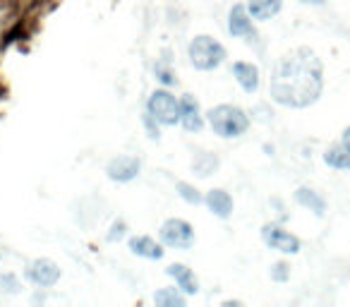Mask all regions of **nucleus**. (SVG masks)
Listing matches in <instances>:
<instances>
[{"instance_id": "obj_1", "label": "nucleus", "mask_w": 350, "mask_h": 307, "mask_svg": "<svg viewBox=\"0 0 350 307\" xmlns=\"http://www.w3.org/2000/svg\"><path fill=\"white\" fill-rule=\"evenodd\" d=\"M321 89H324V68L310 49H295L273 70L271 98L281 106L307 108L321 96Z\"/></svg>"}, {"instance_id": "obj_2", "label": "nucleus", "mask_w": 350, "mask_h": 307, "mask_svg": "<svg viewBox=\"0 0 350 307\" xmlns=\"http://www.w3.org/2000/svg\"><path fill=\"white\" fill-rule=\"evenodd\" d=\"M206 118H209L211 130L219 137H224V139L240 137L250 127V118L245 116L243 108L230 106V103H221V106L211 108V111L206 113Z\"/></svg>"}, {"instance_id": "obj_3", "label": "nucleus", "mask_w": 350, "mask_h": 307, "mask_svg": "<svg viewBox=\"0 0 350 307\" xmlns=\"http://www.w3.org/2000/svg\"><path fill=\"white\" fill-rule=\"evenodd\" d=\"M187 55L197 70H214L226 60V49L211 36H197V39H192Z\"/></svg>"}, {"instance_id": "obj_4", "label": "nucleus", "mask_w": 350, "mask_h": 307, "mask_svg": "<svg viewBox=\"0 0 350 307\" xmlns=\"http://www.w3.org/2000/svg\"><path fill=\"white\" fill-rule=\"evenodd\" d=\"M146 113L159 125H178L180 122V101L165 89H156L146 103Z\"/></svg>"}, {"instance_id": "obj_5", "label": "nucleus", "mask_w": 350, "mask_h": 307, "mask_svg": "<svg viewBox=\"0 0 350 307\" xmlns=\"http://www.w3.org/2000/svg\"><path fill=\"white\" fill-rule=\"evenodd\" d=\"M159 235H161V243L168 245V248H175V250H187L195 245V230H192V226L183 219L163 221Z\"/></svg>"}, {"instance_id": "obj_6", "label": "nucleus", "mask_w": 350, "mask_h": 307, "mask_svg": "<svg viewBox=\"0 0 350 307\" xmlns=\"http://www.w3.org/2000/svg\"><path fill=\"white\" fill-rule=\"evenodd\" d=\"M262 240L269 245L271 250H278L283 254H297L300 252V238L293 233H288L286 228L276 224H267L262 228Z\"/></svg>"}, {"instance_id": "obj_7", "label": "nucleus", "mask_w": 350, "mask_h": 307, "mask_svg": "<svg viewBox=\"0 0 350 307\" xmlns=\"http://www.w3.org/2000/svg\"><path fill=\"white\" fill-rule=\"evenodd\" d=\"M25 276L29 278L34 286H41V288H51L58 283L60 278V269L53 259H34V262L27 264V271Z\"/></svg>"}, {"instance_id": "obj_8", "label": "nucleus", "mask_w": 350, "mask_h": 307, "mask_svg": "<svg viewBox=\"0 0 350 307\" xmlns=\"http://www.w3.org/2000/svg\"><path fill=\"white\" fill-rule=\"evenodd\" d=\"M139 171H142V161H139V159H135V157H118L106 166L108 178H111V181H116V183L135 181V178L139 176Z\"/></svg>"}, {"instance_id": "obj_9", "label": "nucleus", "mask_w": 350, "mask_h": 307, "mask_svg": "<svg viewBox=\"0 0 350 307\" xmlns=\"http://www.w3.org/2000/svg\"><path fill=\"white\" fill-rule=\"evenodd\" d=\"M180 122L187 132H200L204 125V118H202L200 103L195 101V96L180 98Z\"/></svg>"}, {"instance_id": "obj_10", "label": "nucleus", "mask_w": 350, "mask_h": 307, "mask_svg": "<svg viewBox=\"0 0 350 307\" xmlns=\"http://www.w3.org/2000/svg\"><path fill=\"white\" fill-rule=\"evenodd\" d=\"M228 31L233 36H254L252 17H250L245 5H233L230 17H228Z\"/></svg>"}, {"instance_id": "obj_11", "label": "nucleus", "mask_w": 350, "mask_h": 307, "mask_svg": "<svg viewBox=\"0 0 350 307\" xmlns=\"http://www.w3.org/2000/svg\"><path fill=\"white\" fill-rule=\"evenodd\" d=\"M233 75H235V79H238V84L247 94H254L259 89V70H257V65L240 60V63L233 65Z\"/></svg>"}, {"instance_id": "obj_12", "label": "nucleus", "mask_w": 350, "mask_h": 307, "mask_svg": "<svg viewBox=\"0 0 350 307\" xmlns=\"http://www.w3.org/2000/svg\"><path fill=\"white\" fill-rule=\"evenodd\" d=\"M130 252L137 254V257H144V259L163 257V248H161L154 238H149V235H135V238H130Z\"/></svg>"}, {"instance_id": "obj_13", "label": "nucleus", "mask_w": 350, "mask_h": 307, "mask_svg": "<svg viewBox=\"0 0 350 307\" xmlns=\"http://www.w3.org/2000/svg\"><path fill=\"white\" fill-rule=\"evenodd\" d=\"M165 273H168L170 278H175L178 288H180L183 293H187V295H195V293L200 291V286H197V278L192 276V271L185 267V264H170V267L165 269Z\"/></svg>"}, {"instance_id": "obj_14", "label": "nucleus", "mask_w": 350, "mask_h": 307, "mask_svg": "<svg viewBox=\"0 0 350 307\" xmlns=\"http://www.w3.org/2000/svg\"><path fill=\"white\" fill-rule=\"evenodd\" d=\"M204 202L211 214L219 216V219H228L233 214V200H230V195L226 190H211Z\"/></svg>"}, {"instance_id": "obj_15", "label": "nucleus", "mask_w": 350, "mask_h": 307, "mask_svg": "<svg viewBox=\"0 0 350 307\" xmlns=\"http://www.w3.org/2000/svg\"><path fill=\"white\" fill-rule=\"evenodd\" d=\"M281 5H283V0H250L247 12L252 20L267 22L281 12Z\"/></svg>"}, {"instance_id": "obj_16", "label": "nucleus", "mask_w": 350, "mask_h": 307, "mask_svg": "<svg viewBox=\"0 0 350 307\" xmlns=\"http://www.w3.org/2000/svg\"><path fill=\"white\" fill-rule=\"evenodd\" d=\"M324 163L336 171H350V146L348 144H334L331 149H326Z\"/></svg>"}, {"instance_id": "obj_17", "label": "nucleus", "mask_w": 350, "mask_h": 307, "mask_svg": "<svg viewBox=\"0 0 350 307\" xmlns=\"http://www.w3.org/2000/svg\"><path fill=\"white\" fill-rule=\"evenodd\" d=\"M295 202L300 206H305V209L314 211L317 216H321L326 211V202L321 195H317L314 190H310V187H300V190L295 192Z\"/></svg>"}, {"instance_id": "obj_18", "label": "nucleus", "mask_w": 350, "mask_h": 307, "mask_svg": "<svg viewBox=\"0 0 350 307\" xmlns=\"http://www.w3.org/2000/svg\"><path fill=\"white\" fill-rule=\"evenodd\" d=\"M154 302L163 307H185V295L178 288H161L154 295Z\"/></svg>"}, {"instance_id": "obj_19", "label": "nucleus", "mask_w": 350, "mask_h": 307, "mask_svg": "<svg viewBox=\"0 0 350 307\" xmlns=\"http://www.w3.org/2000/svg\"><path fill=\"white\" fill-rule=\"evenodd\" d=\"M192 166H195V171L200 173V176H209V173H214V168L219 166V159L211 157V154H200Z\"/></svg>"}, {"instance_id": "obj_20", "label": "nucleus", "mask_w": 350, "mask_h": 307, "mask_svg": "<svg viewBox=\"0 0 350 307\" xmlns=\"http://www.w3.org/2000/svg\"><path fill=\"white\" fill-rule=\"evenodd\" d=\"M178 192H180V197L187 202V204H202L204 202V197L200 195V190H197L195 185H190V183H178Z\"/></svg>"}, {"instance_id": "obj_21", "label": "nucleus", "mask_w": 350, "mask_h": 307, "mask_svg": "<svg viewBox=\"0 0 350 307\" xmlns=\"http://www.w3.org/2000/svg\"><path fill=\"white\" fill-rule=\"evenodd\" d=\"M288 276H291V267H288V264H283V262L273 264V269H271L273 281H286Z\"/></svg>"}, {"instance_id": "obj_22", "label": "nucleus", "mask_w": 350, "mask_h": 307, "mask_svg": "<svg viewBox=\"0 0 350 307\" xmlns=\"http://www.w3.org/2000/svg\"><path fill=\"white\" fill-rule=\"evenodd\" d=\"M113 233H108V240H120L122 238V235H125V224H122V221H120V224H113Z\"/></svg>"}, {"instance_id": "obj_23", "label": "nucleus", "mask_w": 350, "mask_h": 307, "mask_svg": "<svg viewBox=\"0 0 350 307\" xmlns=\"http://www.w3.org/2000/svg\"><path fill=\"white\" fill-rule=\"evenodd\" d=\"M0 286H8V291H10V293L17 291V283H15V278H12V276H0Z\"/></svg>"}, {"instance_id": "obj_24", "label": "nucleus", "mask_w": 350, "mask_h": 307, "mask_svg": "<svg viewBox=\"0 0 350 307\" xmlns=\"http://www.w3.org/2000/svg\"><path fill=\"white\" fill-rule=\"evenodd\" d=\"M156 75H161V82H165V84H170V82H173V75H170V72H165V70L163 68H156Z\"/></svg>"}, {"instance_id": "obj_25", "label": "nucleus", "mask_w": 350, "mask_h": 307, "mask_svg": "<svg viewBox=\"0 0 350 307\" xmlns=\"http://www.w3.org/2000/svg\"><path fill=\"white\" fill-rule=\"evenodd\" d=\"M302 5H324L326 0H300Z\"/></svg>"}, {"instance_id": "obj_26", "label": "nucleus", "mask_w": 350, "mask_h": 307, "mask_svg": "<svg viewBox=\"0 0 350 307\" xmlns=\"http://www.w3.org/2000/svg\"><path fill=\"white\" fill-rule=\"evenodd\" d=\"M343 144L350 146V127H345V130H343Z\"/></svg>"}]
</instances>
